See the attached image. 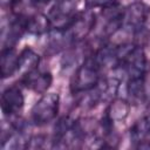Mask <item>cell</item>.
<instances>
[{
    "instance_id": "cell-1",
    "label": "cell",
    "mask_w": 150,
    "mask_h": 150,
    "mask_svg": "<svg viewBox=\"0 0 150 150\" xmlns=\"http://www.w3.org/2000/svg\"><path fill=\"white\" fill-rule=\"evenodd\" d=\"M84 142V130L82 122L71 116L61 117L54 128L52 148L67 149L80 146Z\"/></svg>"
},
{
    "instance_id": "cell-2",
    "label": "cell",
    "mask_w": 150,
    "mask_h": 150,
    "mask_svg": "<svg viewBox=\"0 0 150 150\" xmlns=\"http://www.w3.org/2000/svg\"><path fill=\"white\" fill-rule=\"evenodd\" d=\"M102 70L96 63L94 56L89 54L83 59L81 64L76 68L69 84L70 93L75 96L94 88L101 80Z\"/></svg>"
},
{
    "instance_id": "cell-3",
    "label": "cell",
    "mask_w": 150,
    "mask_h": 150,
    "mask_svg": "<svg viewBox=\"0 0 150 150\" xmlns=\"http://www.w3.org/2000/svg\"><path fill=\"white\" fill-rule=\"evenodd\" d=\"M120 82V79L114 76L101 77V80L94 88L79 95V104L84 109H91L102 102L111 100L118 90Z\"/></svg>"
},
{
    "instance_id": "cell-4",
    "label": "cell",
    "mask_w": 150,
    "mask_h": 150,
    "mask_svg": "<svg viewBox=\"0 0 150 150\" xmlns=\"http://www.w3.org/2000/svg\"><path fill=\"white\" fill-rule=\"evenodd\" d=\"M97 16L91 9L79 12L75 14L70 23L64 28L70 47L83 41L96 27Z\"/></svg>"
},
{
    "instance_id": "cell-5",
    "label": "cell",
    "mask_w": 150,
    "mask_h": 150,
    "mask_svg": "<svg viewBox=\"0 0 150 150\" xmlns=\"http://www.w3.org/2000/svg\"><path fill=\"white\" fill-rule=\"evenodd\" d=\"M60 109V96L57 93H45L35 102L30 110L32 122L35 125H46L53 122Z\"/></svg>"
},
{
    "instance_id": "cell-6",
    "label": "cell",
    "mask_w": 150,
    "mask_h": 150,
    "mask_svg": "<svg viewBox=\"0 0 150 150\" xmlns=\"http://www.w3.org/2000/svg\"><path fill=\"white\" fill-rule=\"evenodd\" d=\"M118 70L128 79L144 77L148 71V59L143 48L134 43L123 56Z\"/></svg>"
},
{
    "instance_id": "cell-7",
    "label": "cell",
    "mask_w": 150,
    "mask_h": 150,
    "mask_svg": "<svg viewBox=\"0 0 150 150\" xmlns=\"http://www.w3.org/2000/svg\"><path fill=\"white\" fill-rule=\"evenodd\" d=\"M150 16V6L143 1H136L123 8L122 29L137 34L139 33Z\"/></svg>"
},
{
    "instance_id": "cell-8",
    "label": "cell",
    "mask_w": 150,
    "mask_h": 150,
    "mask_svg": "<svg viewBox=\"0 0 150 150\" xmlns=\"http://www.w3.org/2000/svg\"><path fill=\"white\" fill-rule=\"evenodd\" d=\"M1 111L5 117L14 118L18 117L25 105V96L19 86L7 87L1 94Z\"/></svg>"
},
{
    "instance_id": "cell-9",
    "label": "cell",
    "mask_w": 150,
    "mask_h": 150,
    "mask_svg": "<svg viewBox=\"0 0 150 150\" xmlns=\"http://www.w3.org/2000/svg\"><path fill=\"white\" fill-rule=\"evenodd\" d=\"M74 0H59L49 9L47 16L50 21L52 28H66L75 16Z\"/></svg>"
},
{
    "instance_id": "cell-10",
    "label": "cell",
    "mask_w": 150,
    "mask_h": 150,
    "mask_svg": "<svg viewBox=\"0 0 150 150\" xmlns=\"http://www.w3.org/2000/svg\"><path fill=\"white\" fill-rule=\"evenodd\" d=\"M21 83L28 88L29 90H33L36 94H45L48 91L53 83V75L50 71H43L39 68L22 75Z\"/></svg>"
},
{
    "instance_id": "cell-11",
    "label": "cell",
    "mask_w": 150,
    "mask_h": 150,
    "mask_svg": "<svg viewBox=\"0 0 150 150\" xmlns=\"http://www.w3.org/2000/svg\"><path fill=\"white\" fill-rule=\"evenodd\" d=\"M19 70V54L14 47H4L0 56V74L2 79L13 76Z\"/></svg>"
},
{
    "instance_id": "cell-12",
    "label": "cell",
    "mask_w": 150,
    "mask_h": 150,
    "mask_svg": "<svg viewBox=\"0 0 150 150\" xmlns=\"http://www.w3.org/2000/svg\"><path fill=\"white\" fill-rule=\"evenodd\" d=\"M130 104L131 103L125 98H115L107 107L104 116L114 124L116 122H123L129 115Z\"/></svg>"
},
{
    "instance_id": "cell-13",
    "label": "cell",
    "mask_w": 150,
    "mask_h": 150,
    "mask_svg": "<svg viewBox=\"0 0 150 150\" xmlns=\"http://www.w3.org/2000/svg\"><path fill=\"white\" fill-rule=\"evenodd\" d=\"M130 139L135 146L150 141V112L137 120L130 128Z\"/></svg>"
},
{
    "instance_id": "cell-14",
    "label": "cell",
    "mask_w": 150,
    "mask_h": 150,
    "mask_svg": "<svg viewBox=\"0 0 150 150\" xmlns=\"http://www.w3.org/2000/svg\"><path fill=\"white\" fill-rule=\"evenodd\" d=\"M26 29H27V33L29 34L42 35V34L49 33V30L52 29V25L47 14L35 13L32 15H27Z\"/></svg>"
},
{
    "instance_id": "cell-15",
    "label": "cell",
    "mask_w": 150,
    "mask_h": 150,
    "mask_svg": "<svg viewBox=\"0 0 150 150\" xmlns=\"http://www.w3.org/2000/svg\"><path fill=\"white\" fill-rule=\"evenodd\" d=\"M40 63V56L36 52H34L32 48L26 47L23 48L19 54V70L18 73H21L22 75L39 68Z\"/></svg>"
},
{
    "instance_id": "cell-16",
    "label": "cell",
    "mask_w": 150,
    "mask_h": 150,
    "mask_svg": "<svg viewBox=\"0 0 150 150\" xmlns=\"http://www.w3.org/2000/svg\"><path fill=\"white\" fill-rule=\"evenodd\" d=\"M125 88L130 103L142 102L145 97V76L128 79Z\"/></svg>"
},
{
    "instance_id": "cell-17",
    "label": "cell",
    "mask_w": 150,
    "mask_h": 150,
    "mask_svg": "<svg viewBox=\"0 0 150 150\" xmlns=\"http://www.w3.org/2000/svg\"><path fill=\"white\" fill-rule=\"evenodd\" d=\"M47 141H48L47 137L45 135H41V134L30 136L29 141H28L27 149H41V148H45Z\"/></svg>"
},
{
    "instance_id": "cell-18",
    "label": "cell",
    "mask_w": 150,
    "mask_h": 150,
    "mask_svg": "<svg viewBox=\"0 0 150 150\" xmlns=\"http://www.w3.org/2000/svg\"><path fill=\"white\" fill-rule=\"evenodd\" d=\"M86 4L88 8H107L115 4H117V0H86Z\"/></svg>"
},
{
    "instance_id": "cell-19",
    "label": "cell",
    "mask_w": 150,
    "mask_h": 150,
    "mask_svg": "<svg viewBox=\"0 0 150 150\" xmlns=\"http://www.w3.org/2000/svg\"><path fill=\"white\" fill-rule=\"evenodd\" d=\"M148 111L150 112V102H149V104H148Z\"/></svg>"
}]
</instances>
